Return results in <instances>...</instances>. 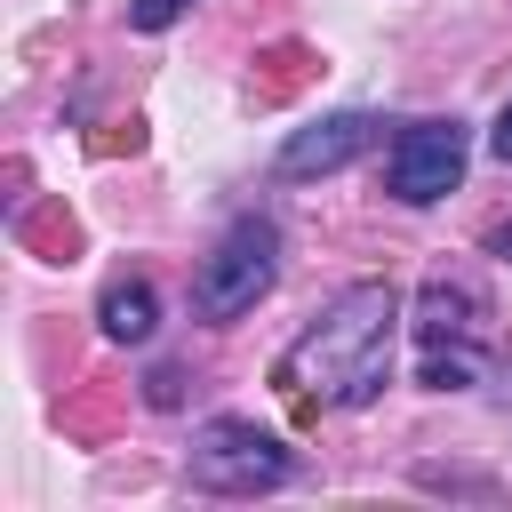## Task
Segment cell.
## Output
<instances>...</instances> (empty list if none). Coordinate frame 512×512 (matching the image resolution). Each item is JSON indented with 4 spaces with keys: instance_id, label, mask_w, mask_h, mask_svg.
<instances>
[{
    "instance_id": "52a82bcc",
    "label": "cell",
    "mask_w": 512,
    "mask_h": 512,
    "mask_svg": "<svg viewBox=\"0 0 512 512\" xmlns=\"http://www.w3.org/2000/svg\"><path fill=\"white\" fill-rule=\"evenodd\" d=\"M152 320H160V296H152L144 280H112V288H104V304H96V328H104L112 344H144V336H152Z\"/></svg>"
},
{
    "instance_id": "7a4b0ae2",
    "label": "cell",
    "mask_w": 512,
    "mask_h": 512,
    "mask_svg": "<svg viewBox=\"0 0 512 512\" xmlns=\"http://www.w3.org/2000/svg\"><path fill=\"white\" fill-rule=\"evenodd\" d=\"M184 480L200 496H256V488L288 480V448L272 432H256L248 416H208L184 448Z\"/></svg>"
},
{
    "instance_id": "30bf717a",
    "label": "cell",
    "mask_w": 512,
    "mask_h": 512,
    "mask_svg": "<svg viewBox=\"0 0 512 512\" xmlns=\"http://www.w3.org/2000/svg\"><path fill=\"white\" fill-rule=\"evenodd\" d=\"M488 152L512 168V104H504V112H496V128H488Z\"/></svg>"
},
{
    "instance_id": "9c48e42d",
    "label": "cell",
    "mask_w": 512,
    "mask_h": 512,
    "mask_svg": "<svg viewBox=\"0 0 512 512\" xmlns=\"http://www.w3.org/2000/svg\"><path fill=\"white\" fill-rule=\"evenodd\" d=\"M184 8H192V0H136V8H128V24H136V32H168Z\"/></svg>"
},
{
    "instance_id": "3957f363",
    "label": "cell",
    "mask_w": 512,
    "mask_h": 512,
    "mask_svg": "<svg viewBox=\"0 0 512 512\" xmlns=\"http://www.w3.org/2000/svg\"><path fill=\"white\" fill-rule=\"evenodd\" d=\"M272 272H280V232H272L264 216H240V224L208 248V264H200V288H192L200 320H240V312H256L264 288H272Z\"/></svg>"
},
{
    "instance_id": "6da1fadb",
    "label": "cell",
    "mask_w": 512,
    "mask_h": 512,
    "mask_svg": "<svg viewBox=\"0 0 512 512\" xmlns=\"http://www.w3.org/2000/svg\"><path fill=\"white\" fill-rule=\"evenodd\" d=\"M392 320H400V288L392 280L336 288L328 312L272 360V384L296 408H368L392 384Z\"/></svg>"
},
{
    "instance_id": "ba28073f",
    "label": "cell",
    "mask_w": 512,
    "mask_h": 512,
    "mask_svg": "<svg viewBox=\"0 0 512 512\" xmlns=\"http://www.w3.org/2000/svg\"><path fill=\"white\" fill-rule=\"evenodd\" d=\"M480 344H424V360H416V384H432V392H464V384H480Z\"/></svg>"
},
{
    "instance_id": "277c9868",
    "label": "cell",
    "mask_w": 512,
    "mask_h": 512,
    "mask_svg": "<svg viewBox=\"0 0 512 512\" xmlns=\"http://www.w3.org/2000/svg\"><path fill=\"white\" fill-rule=\"evenodd\" d=\"M464 160H472V136H464V120H456V112L408 120V128H400V144H392V160H384V192H392L400 208H432L440 192H456V184H464Z\"/></svg>"
},
{
    "instance_id": "5b68a950",
    "label": "cell",
    "mask_w": 512,
    "mask_h": 512,
    "mask_svg": "<svg viewBox=\"0 0 512 512\" xmlns=\"http://www.w3.org/2000/svg\"><path fill=\"white\" fill-rule=\"evenodd\" d=\"M368 144H376V112H328V120H312L280 144V176H336Z\"/></svg>"
},
{
    "instance_id": "8992f818",
    "label": "cell",
    "mask_w": 512,
    "mask_h": 512,
    "mask_svg": "<svg viewBox=\"0 0 512 512\" xmlns=\"http://www.w3.org/2000/svg\"><path fill=\"white\" fill-rule=\"evenodd\" d=\"M480 320H488V296L464 272H432L424 280V296H416V336L424 344H480Z\"/></svg>"
},
{
    "instance_id": "8fae6325",
    "label": "cell",
    "mask_w": 512,
    "mask_h": 512,
    "mask_svg": "<svg viewBox=\"0 0 512 512\" xmlns=\"http://www.w3.org/2000/svg\"><path fill=\"white\" fill-rule=\"evenodd\" d=\"M488 256H496V264H512V224H496V232H488Z\"/></svg>"
}]
</instances>
